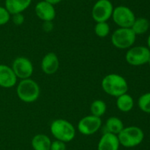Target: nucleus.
I'll return each mask as SVG.
<instances>
[{
  "label": "nucleus",
  "mask_w": 150,
  "mask_h": 150,
  "mask_svg": "<svg viewBox=\"0 0 150 150\" xmlns=\"http://www.w3.org/2000/svg\"><path fill=\"white\" fill-rule=\"evenodd\" d=\"M101 87L105 94L114 97L126 94L128 91L127 80L118 74H109L104 76Z\"/></svg>",
  "instance_id": "1"
},
{
  "label": "nucleus",
  "mask_w": 150,
  "mask_h": 150,
  "mask_svg": "<svg viewBox=\"0 0 150 150\" xmlns=\"http://www.w3.org/2000/svg\"><path fill=\"white\" fill-rule=\"evenodd\" d=\"M17 96L22 101L26 103H32L38 99L40 94V88L39 85L34 79H21L18 84L16 88Z\"/></svg>",
  "instance_id": "2"
},
{
  "label": "nucleus",
  "mask_w": 150,
  "mask_h": 150,
  "mask_svg": "<svg viewBox=\"0 0 150 150\" xmlns=\"http://www.w3.org/2000/svg\"><path fill=\"white\" fill-rule=\"evenodd\" d=\"M50 130L56 140L64 143L70 142L76 136V129L74 126L65 119H59L53 121Z\"/></svg>",
  "instance_id": "3"
},
{
  "label": "nucleus",
  "mask_w": 150,
  "mask_h": 150,
  "mask_svg": "<svg viewBox=\"0 0 150 150\" xmlns=\"http://www.w3.org/2000/svg\"><path fill=\"white\" fill-rule=\"evenodd\" d=\"M120 145L126 148H133L139 146L144 138V131L136 126L124 127L117 135Z\"/></svg>",
  "instance_id": "4"
},
{
  "label": "nucleus",
  "mask_w": 150,
  "mask_h": 150,
  "mask_svg": "<svg viewBox=\"0 0 150 150\" xmlns=\"http://www.w3.org/2000/svg\"><path fill=\"white\" fill-rule=\"evenodd\" d=\"M136 35L131 28H118L111 35V43L120 49H126L133 46L136 41Z\"/></svg>",
  "instance_id": "5"
},
{
  "label": "nucleus",
  "mask_w": 150,
  "mask_h": 150,
  "mask_svg": "<svg viewBox=\"0 0 150 150\" xmlns=\"http://www.w3.org/2000/svg\"><path fill=\"white\" fill-rule=\"evenodd\" d=\"M150 59V49L144 46L130 47L125 54V60L130 66H139L148 63Z\"/></svg>",
  "instance_id": "6"
},
{
  "label": "nucleus",
  "mask_w": 150,
  "mask_h": 150,
  "mask_svg": "<svg viewBox=\"0 0 150 150\" xmlns=\"http://www.w3.org/2000/svg\"><path fill=\"white\" fill-rule=\"evenodd\" d=\"M111 17L114 23L121 28H130L136 19L133 10L123 5L114 8Z\"/></svg>",
  "instance_id": "7"
},
{
  "label": "nucleus",
  "mask_w": 150,
  "mask_h": 150,
  "mask_svg": "<svg viewBox=\"0 0 150 150\" xmlns=\"http://www.w3.org/2000/svg\"><path fill=\"white\" fill-rule=\"evenodd\" d=\"M114 6L109 0H98L94 4L92 10V16L94 21L98 22H106L111 18Z\"/></svg>",
  "instance_id": "8"
},
{
  "label": "nucleus",
  "mask_w": 150,
  "mask_h": 150,
  "mask_svg": "<svg viewBox=\"0 0 150 150\" xmlns=\"http://www.w3.org/2000/svg\"><path fill=\"white\" fill-rule=\"evenodd\" d=\"M12 69L17 78L24 79L30 78L34 72L33 64L26 57H18L13 60Z\"/></svg>",
  "instance_id": "9"
},
{
  "label": "nucleus",
  "mask_w": 150,
  "mask_h": 150,
  "mask_svg": "<svg viewBox=\"0 0 150 150\" xmlns=\"http://www.w3.org/2000/svg\"><path fill=\"white\" fill-rule=\"evenodd\" d=\"M102 125V120L100 117L93 115L84 116L78 123L77 128L79 132L83 135H92L96 133Z\"/></svg>",
  "instance_id": "10"
},
{
  "label": "nucleus",
  "mask_w": 150,
  "mask_h": 150,
  "mask_svg": "<svg viewBox=\"0 0 150 150\" xmlns=\"http://www.w3.org/2000/svg\"><path fill=\"white\" fill-rule=\"evenodd\" d=\"M35 13L43 21H52L56 17V10L54 5L45 1H39L35 6Z\"/></svg>",
  "instance_id": "11"
},
{
  "label": "nucleus",
  "mask_w": 150,
  "mask_h": 150,
  "mask_svg": "<svg viewBox=\"0 0 150 150\" xmlns=\"http://www.w3.org/2000/svg\"><path fill=\"white\" fill-rule=\"evenodd\" d=\"M17 82V76L13 69L4 64H0V87L13 88Z\"/></svg>",
  "instance_id": "12"
},
{
  "label": "nucleus",
  "mask_w": 150,
  "mask_h": 150,
  "mask_svg": "<svg viewBox=\"0 0 150 150\" xmlns=\"http://www.w3.org/2000/svg\"><path fill=\"white\" fill-rule=\"evenodd\" d=\"M59 67V60L58 56L54 52H48L42 57L41 61L42 71L48 75L55 74Z\"/></svg>",
  "instance_id": "13"
},
{
  "label": "nucleus",
  "mask_w": 150,
  "mask_h": 150,
  "mask_svg": "<svg viewBox=\"0 0 150 150\" xmlns=\"http://www.w3.org/2000/svg\"><path fill=\"white\" fill-rule=\"evenodd\" d=\"M120 141L117 135L104 132L98 144V150H119Z\"/></svg>",
  "instance_id": "14"
},
{
  "label": "nucleus",
  "mask_w": 150,
  "mask_h": 150,
  "mask_svg": "<svg viewBox=\"0 0 150 150\" xmlns=\"http://www.w3.org/2000/svg\"><path fill=\"white\" fill-rule=\"evenodd\" d=\"M32 0H5V8L10 15L22 13L30 6Z\"/></svg>",
  "instance_id": "15"
},
{
  "label": "nucleus",
  "mask_w": 150,
  "mask_h": 150,
  "mask_svg": "<svg viewBox=\"0 0 150 150\" xmlns=\"http://www.w3.org/2000/svg\"><path fill=\"white\" fill-rule=\"evenodd\" d=\"M31 144L34 150H50L51 141L45 134H37L32 138Z\"/></svg>",
  "instance_id": "16"
},
{
  "label": "nucleus",
  "mask_w": 150,
  "mask_h": 150,
  "mask_svg": "<svg viewBox=\"0 0 150 150\" xmlns=\"http://www.w3.org/2000/svg\"><path fill=\"white\" fill-rule=\"evenodd\" d=\"M124 127V124L121 119L116 116H111L105 121V132H110L117 135Z\"/></svg>",
  "instance_id": "17"
},
{
  "label": "nucleus",
  "mask_w": 150,
  "mask_h": 150,
  "mask_svg": "<svg viewBox=\"0 0 150 150\" xmlns=\"http://www.w3.org/2000/svg\"><path fill=\"white\" fill-rule=\"evenodd\" d=\"M134 106V101L133 97L128 94H124L117 99V107L120 111L127 113L132 110Z\"/></svg>",
  "instance_id": "18"
},
{
  "label": "nucleus",
  "mask_w": 150,
  "mask_h": 150,
  "mask_svg": "<svg viewBox=\"0 0 150 150\" xmlns=\"http://www.w3.org/2000/svg\"><path fill=\"white\" fill-rule=\"evenodd\" d=\"M130 28L136 35H143L146 33L149 29V22L145 18H138V19H136Z\"/></svg>",
  "instance_id": "19"
},
{
  "label": "nucleus",
  "mask_w": 150,
  "mask_h": 150,
  "mask_svg": "<svg viewBox=\"0 0 150 150\" xmlns=\"http://www.w3.org/2000/svg\"><path fill=\"white\" fill-rule=\"evenodd\" d=\"M107 110L106 104L101 99H96L91 104L90 111L92 115L100 118L105 113Z\"/></svg>",
  "instance_id": "20"
},
{
  "label": "nucleus",
  "mask_w": 150,
  "mask_h": 150,
  "mask_svg": "<svg viewBox=\"0 0 150 150\" xmlns=\"http://www.w3.org/2000/svg\"><path fill=\"white\" fill-rule=\"evenodd\" d=\"M138 105L142 111L150 113V92L145 93L139 97Z\"/></svg>",
  "instance_id": "21"
},
{
  "label": "nucleus",
  "mask_w": 150,
  "mask_h": 150,
  "mask_svg": "<svg viewBox=\"0 0 150 150\" xmlns=\"http://www.w3.org/2000/svg\"><path fill=\"white\" fill-rule=\"evenodd\" d=\"M110 26L107 22H98L95 26V33L100 38H105L109 35Z\"/></svg>",
  "instance_id": "22"
},
{
  "label": "nucleus",
  "mask_w": 150,
  "mask_h": 150,
  "mask_svg": "<svg viewBox=\"0 0 150 150\" xmlns=\"http://www.w3.org/2000/svg\"><path fill=\"white\" fill-rule=\"evenodd\" d=\"M10 13L5 7L0 6V26L8 23L10 19Z\"/></svg>",
  "instance_id": "23"
},
{
  "label": "nucleus",
  "mask_w": 150,
  "mask_h": 150,
  "mask_svg": "<svg viewBox=\"0 0 150 150\" xmlns=\"http://www.w3.org/2000/svg\"><path fill=\"white\" fill-rule=\"evenodd\" d=\"M50 150H66L65 143L59 140H56L51 142Z\"/></svg>",
  "instance_id": "24"
},
{
  "label": "nucleus",
  "mask_w": 150,
  "mask_h": 150,
  "mask_svg": "<svg viewBox=\"0 0 150 150\" xmlns=\"http://www.w3.org/2000/svg\"><path fill=\"white\" fill-rule=\"evenodd\" d=\"M13 16V22L16 25H21L24 22V17L22 13H17V14L12 15Z\"/></svg>",
  "instance_id": "25"
},
{
  "label": "nucleus",
  "mask_w": 150,
  "mask_h": 150,
  "mask_svg": "<svg viewBox=\"0 0 150 150\" xmlns=\"http://www.w3.org/2000/svg\"><path fill=\"white\" fill-rule=\"evenodd\" d=\"M42 27L45 31H50L53 29V24L51 21H44Z\"/></svg>",
  "instance_id": "26"
},
{
  "label": "nucleus",
  "mask_w": 150,
  "mask_h": 150,
  "mask_svg": "<svg viewBox=\"0 0 150 150\" xmlns=\"http://www.w3.org/2000/svg\"><path fill=\"white\" fill-rule=\"evenodd\" d=\"M44 1H47V2L52 4V5H55V4H59L60 1H62V0H44Z\"/></svg>",
  "instance_id": "27"
},
{
  "label": "nucleus",
  "mask_w": 150,
  "mask_h": 150,
  "mask_svg": "<svg viewBox=\"0 0 150 150\" xmlns=\"http://www.w3.org/2000/svg\"><path fill=\"white\" fill-rule=\"evenodd\" d=\"M147 46H147L148 48L150 49V34L149 36H148V38H147Z\"/></svg>",
  "instance_id": "28"
},
{
  "label": "nucleus",
  "mask_w": 150,
  "mask_h": 150,
  "mask_svg": "<svg viewBox=\"0 0 150 150\" xmlns=\"http://www.w3.org/2000/svg\"><path fill=\"white\" fill-rule=\"evenodd\" d=\"M148 64H149V67H150V59H149V62H148Z\"/></svg>",
  "instance_id": "29"
}]
</instances>
